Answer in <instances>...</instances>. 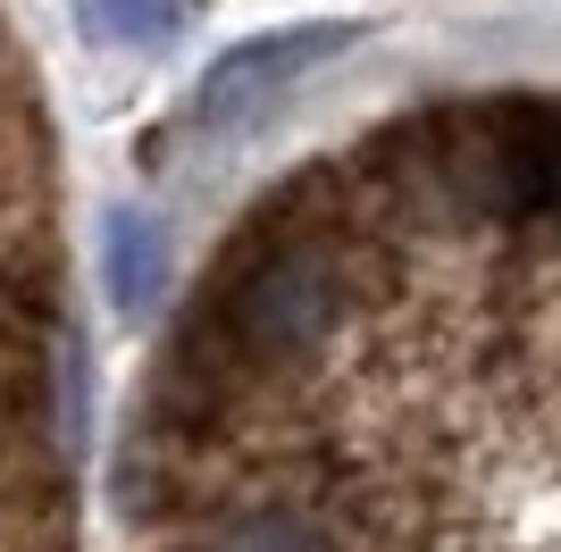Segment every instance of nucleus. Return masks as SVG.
I'll return each mask as SVG.
<instances>
[{
    "label": "nucleus",
    "instance_id": "obj_3",
    "mask_svg": "<svg viewBox=\"0 0 561 552\" xmlns=\"http://www.w3.org/2000/svg\"><path fill=\"white\" fill-rule=\"evenodd\" d=\"M344 43V25H294V34H260V43L227 50L210 76H202V92H193V110H202V126H234V117H268L285 101V92L302 84L328 50Z\"/></svg>",
    "mask_w": 561,
    "mask_h": 552
},
{
    "label": "nucleus",
    "instance_id": "obj_5",
    "mask_svg": "<svg viewBox=\"0 0 561 552\" xmlns=\"http://www.w3.org/2000/svg\"><path fill=\"white\" fill-rule=\"evenodd\" d=\"M193 9H202V0H84L93 34H110V43H126V50L176 43V34L193 25Z\"/></svg>",
    "mask_w": 561,
    "mask_h": 552
},
{
    "label": "nucleus",
    "instance_id": "obj_1",
    "mask_svg": "<svg viewBox=\"0 0 561 552\" xmlns=\"http://www.w3.org/2000/svg\"><path fill=\"white\" fill-rule=\"evenodd\" d=\"M110 494L126 552H561V92H436L285 168Z\"/></svg>",
    "mask_w": 561,
    "mask_h": 552
},
{
    "label": "nucleus",
    "instance_id": "obj_4",
    "mask_svg": "<svg viewBox=\"0 0 561 552\" xmlns=\"http://www.w3.org/2000/svg\"><path fill=\"white\" fill-rule=\"evenodd\" d=\"M101 276H110V310L126 319H151L176 285V252H168V227L142 202H110L101 218Z\"/></svg>",
    "mask_w": 561,
    "mask_h": 552
},
{
    "label": "nucleus",
    "instance_id": "obj_2",
    "mask_svg": "<svg viewBox=\"0 0 561 552\" xmlns=\"http://www.w3.org/2000/svg\"><path fill=\"white\" fill-rule=\"evenodd\" d=\"M0 552H76L59 427V160L43 84L0 18Z\"/></svg>",
    "mask_w": 561,
    "mask_h": 552
}]
</instances>
